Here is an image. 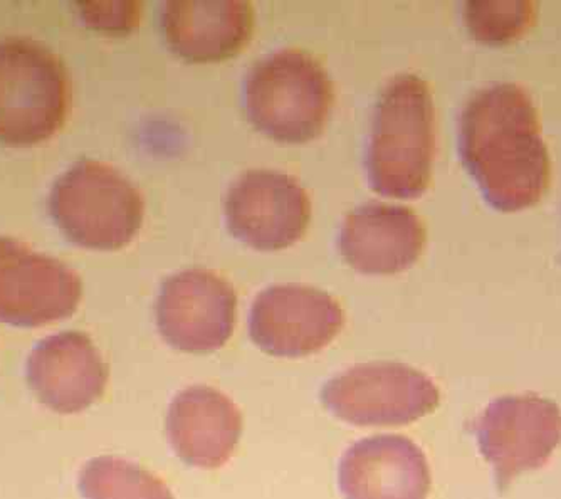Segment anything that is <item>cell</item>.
I'll return each mask as SVG.
<instances>
[{
    "label": "cell",
    "instance_id": "d6986e66",
    "mask_svg": "<svg viewBox=\"0 0 561 499\" xmlns=\"http://www.w3.org/2000/svg\"><path fill=\"white\" fill-rule=\"evenodd\" d=\"M78 9L90 27L103 33L128 34L140 24L141 2H78Z\"/></svg>",
    "mask_w": 561,
    "mask_h": 499
},
{
    "label": "cell",
    "instance_id": "8992f818",
    "mask_svg": "<svg viewBox=\"0 0 561 499\" xmlns=\"http://www.w3.org/2000/svg\"><path fill=\"white\" fill-rule=\"evenodd\" d=\"M321 400L348 424L405 426L434 412L440 392L412 366L371 362L331 378L321 390Z\"/></svg>",
    "mask_w": 561,
    "mask_h": 499
},
{
    "label": "cell",
    "instance_id": "ac0fdd59",
    "mask_svg": "<svg viewBox=\"0 0 561 499\" xmlns=\"http://www.w3.org/2000/svg\"><path fill=\"white\" fill-rule=\"evenodd\" d=\"M462 18L478 43L504 46L531 30L537 5L529 0H471L466 2Z\"/></svg>",
    "mask_w": 561,
    "mask_h": 499
},
{
    "label": "cell",
    "instance_id": "9a60e30c",
    "mask_svg": "<svg viewBox=\"0 0 561 499\" xmlns=\"http://www.w3.org/2000/svg\"><path fill=\"white\" fill-rule=\"evenodd\" d=\"M254 11L248 0H170L163 5L167 44L188 63L234 58L251 39Z\"/></svg>",
    "mask_w": 561,
    "mask_h": 499
},
{
    "label": "cell",
    "instance_id": "6da1fadb",
    "mask_svg": "<svg viewBox=\"0 0 561 499\" xmlns=\"http://www.w3.org/2000/svg\"><path fill=\"white\" fill-rule=\"evenodd\" d=\"M457 148L482 199L497 213L533 207L550 188L540 115L519 84L494 83L472 94L459 116Z\"/></svg>",
    "mask_w": 561,
    "mask_h": 499
},
{
    "label": "cell",
    "instance_id": "52a82bcc",
    "mask_svg": "<svg viewBox=\"0 0 561 499\" xmlns=\"http://www.w3.org/2000/svg\"><path fill=\"white\" fill-rule=\"evenodd\" d=\"M476 441L493 469L497 491L543 467L561 444V409L535 394L493 400L476 419Z\"/></svg>",
    "mask_w": 561,
    "mask_h": 499
},
{
    "label": "cell",
    "instance_id": "3957f363",
    "mask_svg": "<svg viewBox=\"0 0 561 499\" xmlns=\"http://www.w3.org/2000/svg\"><path fill=\"white\" fill-rule=\"evenodd\" d=\"M331 106L330 76L302 50H276L245 76V115L254 128L279 144L299 145L320 137Z\"/></svg>",
    "mask_w": 561,
    "mask_h": 499
},
{
    "label": "cell",
    "instance_id": "277c9868",
    "mask_svg": "<svg viewBox=\"0 0 561 499\" xmlns=\"http://www.w3.org/2000/svg\"><path fill=\"white\" fill-rule=\"evenodd\" d=\"M72 88L61 59L37 41H0V141L33 147L55 137L68 118Z\"/></svg>",
    "mask_w": 561,
    "mask_h": 499
},
{
    "label": "cell",
    "instance_id": "7c38bea8",
    "mask_svg": "<svg viewBox=\"0 0 561 499\" xmlns=\"http://www.w3.org/2000/svg\"><path fill=\"white\" fill-rule=\"evenodd\" d=\"M27 382L50 410L83 412L105 394L108 365L87 333L62 331L31 352Z\"/></svg>",
    "mask_w": 561,
    "mask_h": 499
},
{
    "label": "cell",
    "instance_id": "5b68a950",
    "mask_svg": "<svg viewBox=\"0 0 561 499\" xmlns=\"http://www.w3.org/2000/svg\"><path fill=\"white\" fill-rule=\"evenodd\" d=\"M47 207L69 241L96 251L125 248L144 224L145 204L138 189L98 160H80L62 173Z\"/></svg>",
    "mask_w": 561,
    "mask_h": 499
},
{
    "label": "cell",
    "instance_id": "5bb4252c",
    "mask_svg": "<svg viewBox=\"0 0 561 499\" xmlns=\"http://www.w3.org/2000/svg\"><path fill=\"white\" fill-rule=\"evenodd\" d=\"M339 483L345 499H427L431 467L403 435H371L343 454Z\"/></svg>",
    "mask_w": 561,
    "mask_h": 499
},
{
    "label": "cell",
    "instance_id": "ba28073f",
    "mask_svg": "<svg viewBox=\"0 0 561 499\" xmlns=\"http://www.w3.org/2000/svg\"><path fill=\"white\" fill-rule=\"evenodd\" d=\"M83 295L81 277L65 262L18 239L0 238V321L36 328L71 317Z\"/></svg>",
    "mask_w": 561,
    "mask_h": 499
},
{
    "label": "cell",
    "instance_id": "30bf717a",
    "mask_svg": "<svg viewBox=\"0 0 561 499\" xmlns=\"http://www.w3.org/2000/svg\"><path fill=\"white\" fill-rule=\"evenodd\" d=\"M232 236L256 251H280L305 236L311 202L298 180L274 170H249L227 192Z\"/></svg>",
    "mask_w": 561,
    "mask_h": 499
},
{
    "label": "cell",
    "instance_id": "e0dca14e",
    "mask_svg": "<svg viewBox=\"0 0 561 499\" xmlns=\"http://www.w3.org/2000/svg\"><path fill=\"white\" fill-rule=\"evenodd\" d=\"M80 491L84 499H173L162 479L116 456L88 461L81 469Z\"/></svg>",
    "mask_w": 561,
    "mask_h": 499
},
{
    "label": "cell",
    "instance_id": "7a4b0ae2",
    "mask_svg": "<svg viewBox=\"0 0 561 499\" xmlns=\"http://www.w3.org/2000/svg\"><path fill=\"white\" fill-rule=\"evenodd\" d=\"M436 157V109L421 76L399 75L378 98L368 138V182L377 194L417 199Z\"/></svg>",
    "mask_w": 561,
    "mask_h": 499
},
{
    "label": "cell",
    "instance_id": "2e32d148",
    "mask_svg": "<svg viewBox=\"0 0 561 499\" xmlns=\"http://www.w3.org/2000/svg\"><path fill=\"white\" fill-rule=\"evenodd\" d=\"M242 434L238 406L217 388L194 385L179 392L167 416V438L184 463L216 469L231 460Z\"/></svg>",
    "mask_w": 561,
    "mask_h": 499
},
{
    "label": "cell",
    "instance_id": "4fadbf2b",
    "mask_svg": "<svg viewBox=\"0 0 561 499\" xmlns=\"http://www.w3.org/2000/svg\"><path fill=\"white\" fill-rule=\"evenodd\" d=\"M427 241L421 217L400 205H360L343 220L340 252L358 273L399 274L414 266Z\"/></svg>",
    "mask_w": 561,
    "mask_h": 499
},
{
    "label": "cell",
    "instance_id": "9c48e42d",
    "mask_svg": "<svg viewBox=\"0 0 561 499\" xmlns=\"http://www.w3.org/2000/svg\"><path fill=\"white\" fill-rule=\"evenodd\" d=\"M345 324L333 296L305 284H276L257 295L249 333L263 352L285 359L313 355L335 340Z\"/></svg>",
    "mask_w": 561,
    "mask_h": 499
},
{
    "label": "cell",
    "instance_id": "8fae6325",
    "mask_svg": "<svg viewBox=\"0 0 561 499\" xmlns=\"http://www.w3.org/2000/svg\"><path fill=\"white\" fill-rule=\"evenodd\" d=\"M238 296L219 274L187 270L160 287L156 320L163 340L187 353L222 349L234 333Z\"/></svg>",
    "mask_w": 561,
    "mask_h": 499
}]
</instances>
